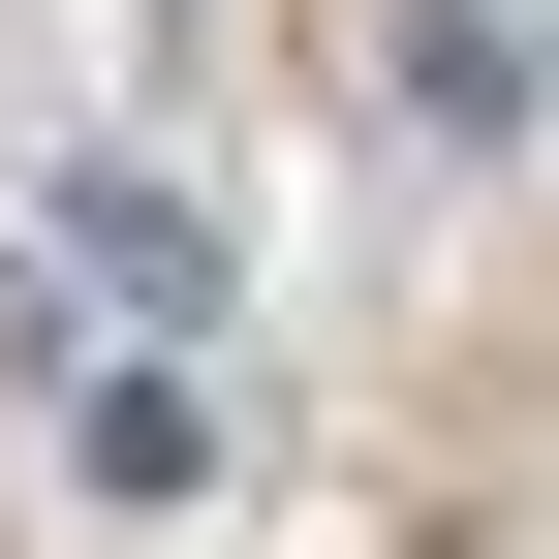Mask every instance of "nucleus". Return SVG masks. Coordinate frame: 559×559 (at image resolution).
<instances>
[{
    "label": "nucleus",
    "instance_id": "f257e3e1",
    "mask_svg": "<svg viewBox=\"0 0 559 559\" xmlns=\"http://www.w3.org/2000/svg\"><path fill=\"white\" fill-rule=\"evenodd\" d=\"M32 311H94V342H218V218H187L156 156H62V187H32Z\"/></svg>",
    "mask_w": 559,
    "mask_h": 559
},
{
    "label": "nucleus",
    "instance_id": "f03ea898",
    "mask_svg": "<svg viewBox=\"0 0 559 559\" xmlns=\"http://www.w3.org/2000/svg\"><path fill=\"white\" fill-rule=\"evenodd\" d=\"M62 436H94V498H187V466H218V373H187V342H124Z\"/></svg>",
    "mask_w": 559,
    "mask_h": 559
},
{
    "label": "nucleus",
    "instance_id": "7ed1b4c3",
    "mask_svg": "<svg viewBox=\"0 0 559 559\" xmlns=\"http://www.w3.org/2000/svg\"><path fill=\"white\" fill-rule=\"evenodd\" d=\"M404 124L498 156V124H528V0H404Z\"/></svg>",
    "mask_w": 559,
    "mask_h": 559
}]
</instances>
